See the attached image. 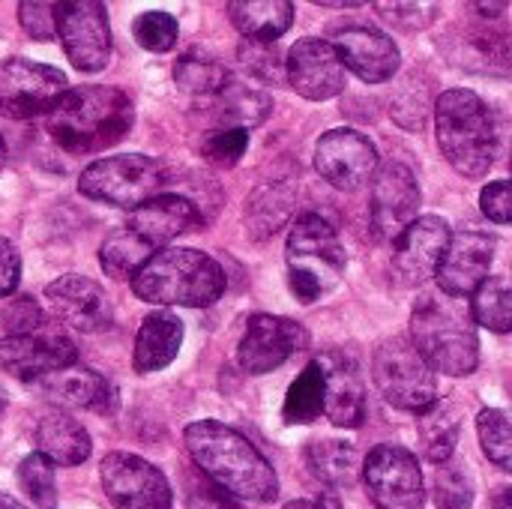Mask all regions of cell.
<instances>
[{
    "instance_id": "cell-27",
    "label": "cell",
    "mask_w": 512,
    "mask_h": 509,
    "mask_svg": "<svg viewBox=\"0 0 512 509\" xmlns=\"http://www.w3.org/2000/svg\"><path fill=\"white\" fill-rule=\"evenodd\" d=\"M447 54L459 69H468V72H483V75L510 72V42H507V33L501 30L465 27L459 36H450Z\"/></svg>"
},
{
    "instance_id": "cell-31",
    "label": "cell",
    "mask_w": 512,
    "mask_h": 509,
    "mask_svg": "<svg viewBox=\"0 0 512 509\" xmlns=\"http://www.w3.org/2000/svg\"><path fill=\"white\" fill-rule=\"evenodd\" d=\"M417 435H420L423 456L432 465H441V462L453 459V453H456V444H459V414L447 402L438 399L429 411L417 414Z\"/></svg>"
},
{
    "instance_id": "cell-45",
    "label": "cell",
    "mask_w": 512,
    "mask_h": 509,
    "mask_svg": "<svg viewBox=\"0 0 512 509\" xmlns=\"http://www.w3.org/2000/svg\"><path fill=\"white\" fill-rule=\"evenodd\" d=\"M18 21L27 30V36L48 42L54 39V3H39V0H24L18 3Z\"/></svg>"
},
{
    "instance_id": "cell-20",
    "label": "cell",
    "mask_w": 512,
    "mask_h": 509,
    "mask_svg": "<svg viewBox=\"0 0 512 509\" xmlns=\"http://www.w3.org/2000/svg\"><path fill=\"white\" fill-rule=\"evenodd\" d=\"M51 312L78 333H102L111 327L114 312L108 294L87 276L66 273L45 288Z\"/></svg>"
},
{
    "instance_id": "cell-10",
    "label": "cell",
    "mask_w": 512,
    "mask_h": 509,
    "mask_svg": "<svg viewBox=\"0 0 512 509\" xmlns=\"http://www.w3.org/2000/svg\"><path fill=\"white\" fill-rule=\"evenodd\" d=\"M69 81L60 69L48 63H36L27 57L0 60V114L27 120L39 114H51V108L63 99Z\"/></svg>"
},
{
    "instance_id": "cell-7",
    "label": "cell",
    "mask_w": 512,
    "mask_h": 509,
    "mask_svg": "<svg viewBox=\"0 0 512 509\" xmlns=\"http://www.w3.org/2000/svg\"><path fill=\"white\" fill-rule=\"evenodd\" d=\"M168 186L165 165L144 153H123L96 159L78 177V192L84 198L102 201L117 210H138L150 198L162 195Z\"/></svg>"
},
{
    "instance_id": "cell-53",
    "label": "cell",
    "mask_w": 512,
    "mask_h": 509,
    "mask_svg": "<svg viewBox=\"0 0 512 509\" xmlns=\"http://www.w3.org/2000/svg\"><path fill=\"white\" fill-rule=\"evenodd\" d=\"M3 162H6V144H3V138H0V171H3Z\"/></svg>"
},
{
    "instance_id": "cell-6",
    "label": "cell",
    "mask_w": 512,
    "mask_h": 509,
    "mask_svg": "<svg viewBox=\"0 0 512 509\" xmlns=\"http://www.w3.org/2000/svg\"><path fill=\"white\" fill-rule=\"evenodd\" d=\"M288 285L300 303H315L330 294L345 276L348 258L339 231L318 213H303L285 243Z\"/></svg>"
},
{
    "instance_id": "cell-49",
    "label": "cell",
    "mask_w": 512,
    "mask_h": 509,
    "mask_svg": "<svg viewBox=\"0 0 512 509\" xmlns=\"http://www.w3.org/2000/svg\"><path fill=\"white\" fill-rule=\"evenodd\" d=\"M474 9L483 12L486 18H498V15L507 12V3H474Z\"/></svg>"
},
{
    "instance_id": "cell-39",
    "label": "cell",
    "mask_w": 512,
    "mask_h": 509,
    "mask_svg": "<svg viewBox=\"0 0 512 509\" xmlns=\"http://www.w3.org/2000/svg\"><path fill=\"white\" fill-rule=\"evenodd\" d=\"M18 486L36 509H57V480L54 465L39 453H30L18 465Z\"/></svg>"
},
{
    "instance_id": "cell-21",
    "label": "cell",
    "mask_w": 512,
    "mask_h": 509,
    "mask_svg": "<svg viewBox=\"0 0 512 509\" xmlns=\"http://www.w3.org/2000/svg\"><path fill=\"white\" fill-rule=\"evenodd\" d=\"M345 69H351L366 84H384L399 72V45L372 27H345L330 42Z\"/></svg>"
},
{
    "instance_id": "cell-24",
    "label": "cell",
    "mask_w": 512,
    "mask_h": 509,
    "mask_svg": "<svg viewBox=\"0 0 512 509\" xmlns=\"http://www.w3.org/2000/svg\"><path fill=\"white\" fill-rule=\"evenodd\" d=\"M42 393L66 408H81L93 414H111L117 408V390L114 384L84 366H69L51 378L42 381Z\"/></svg>"
},
{
    "instance_id": "cell-1",
    "label": "cell",
    "mask_w": 512,
    "mask_h": 509,
    "mask_svg": "<svg viewBox=\"0 0 512 509\" xmlns=\"http://www.w3.org/2000/svg\"><path fill=\"white\" fill-rule=\"evenodd\" d=\"M183 444L201 477H207L225 495L252 504H270L279 498V477L273 465L237 429L219 420H198L186 426Z\"/></svg>"
},
{
    "instance_id": "cell-19",
    "label": "cell",
    "mask_w": 512,
    "mask_h": 509,
    "mask_svg": "<svg viewBox=\"0 0 512 509\" xmlns=\"http://www.w3.org/2000/svg\"><path fill=\"white\" fill-rule=\"evenodd\" d=\"M285 81L309 102L333 99L345 90V66L327 39H297L285 54Z\"/></svg>"
},
{
    "instance_id": "cell-2",
    "label": "cell",
    "mask_w": 512,
    "mask_h": 509,
    "mask_svg": "<svg viewBox=\"0 0 512 509\" xmlns=\"http://www.w3.org/2000/svg\"><path fill=\"white\" fill-rule=\"evenodd\" d=\"M135 123L132 99L120 87H72L48 114V132L57 147L72 156H87L114 147Z\"/></svg>"
},
{
    "instance_id": "cell-46",
    "label": "cell",
    "mask_w": 512,
    "mask_h": 509,
    "mask_svg": "<svg viewBox=\"0 0 512 509\" xmlns=\"http://www.w3.org/2000/svg\"><path fill=\"white\" fill-rule=\"evenodd\" d=\"M186 509H240L207 477H186Z\"/></svg>"
},
{
    "instance_id": "cell-4",
    "label": "cell",
    "mask_w": 512,
    "mask_h": 509,
    "mask_svg": "<svg viewBox=\"0 0 512 509\" xmlns=\"http://www.w3.org/2000/svg\"><path fill=\"white\" fill-rule=\"evenodd\" d=\"M132 294L156 306H213L225 294V270L216 258L186 246H165L129 279Z\"/></svg>"
},
{
    "instance_id": "cell-35",
    "label": "cell",
    "mask_w": 512,
    "mask_h": 509,
    "mask_svg": "<svg viewBox=\"0 0 512 509\" xmlns=\"http://www.w3.org/2000/svg\"><path fill=\"white\" fill-rule=\"evenodd\" d=\"M156 249L147 246L138 234H132L129 228H117L102 246H99V264L105 270V276L111 279H132L153 255Z\"/></svg>"
},
{
    "instance_id": "cell-18",
    "label": "cell",
    "mask_w": 512,
    "mask_h": 509,
    "mask_svg": "<svg viewBox=\"0 0 512 509\" xmlns=\"http://www.w3.org/2000/svg\"><path fill=\"white\" fill-rule=\"evenodd\" d=\"M306 345V330L282 315H252L237 345L240 369L249 375H267L285 366Z\"/></svg>"
},
{
    "instance_id": "cell-51",
    "label": "cell",
    "mask_w": 512,
    "mask_h": 509,
    "mask_svg": "<svg viewBox=\"0 0 512 509\" xmlns=\"http://www.w3.org/2000/svg\"><path fill=\"white\" fill-rule=\"evenodd\" d=\"M285 509H330V507H324V504H318V501H291V504H285Z\"/></svg>"
},
{
    "instance_id": "cell-8",
    "label": "cell",
    "mask_w": 512,
    "mask_h": 509,
    "mask_svg": "<svg viewBox=\"0 0 512 509\" xmlns=\"http://www.w3.org/2000/svg\"><path fill=\"white\" fill-rule=\"evenodd\" d=\"M372 378H375V387L381 390L384 402L399 411L423 414L438 402L435 372L429 369V363L420 357V351L405 336L384 339L375 348Z\"/></svg>"
},
{
    "instance_id": "cell-36",
    "label": "cell",
    "mask_w": 512,
    "mask_h": 509,
    "mask_svg": "<svg viewBox=\"0 0 512 509\" xmlns=\"http://www.w3.org/2000/svg\"><path fill=\"white\" fill-rule=\"evenodd\" d=\"M471 318L480 327H489L492 333H510L512 330V291L504 276H489L474 294Z\"/></svg>"
},
{
    "instance_id": "cell-34",
    "label": "cell",
    "mask_w": 512,
    "mask_h": 509,
    "mask_svg": "<svg viewBox=\"0 0 512 509\" xmlns=\"http://www.w3.org/2000/svg\"><path fill=\"white\" fill-rule=\"evenodd\" d=\"M294 207V192L285 183H267L261 186L249 201H246V225L252 228V237L264 240L270 234H276L288 213Z\"/></svg>"
},
{
    "instance_id": "cell-33",
    "label": "cell",
    "mask_w": 512,
    "mask_h": 509,
    "mask_svg": "<svg viewBox=\"0 0 512 509\" xmlns=\"http://www.w3.org/2000/svg\"><path fill=\"white\" fill-rule=\"evenodd\" d=\"M324 417V372L318 360H312L297 381L288 387L285 405H282V420L288 426H309Z\"/></svg>"
},
{
    "instance_id": "cell-44",
    "label": "cell",
    "mask_w": 512,
    "mask_h": 509,
    "mask_svg": "<svg viewBox=\"0 0 512 509\" xmlns=\"http://www.w3.org/2000/svg\"><path fill=\"white\" fill-rule=\"evenodd\" d=\"M375 12L393 30H402V33L426 30L438 18V6L435 3H375Z\"/></svg>"
},
{
    "instance_id": "cell-11",
    "label": "cell",
    "mask_w": 512,
    "mask_h": 509,
    "mask_svg": "<svg viewBox=\"0 0 512 509\" xmlns=\"http://www.w3.org/2000/svg\"><path fill=\"white\" fill-rule=\"evenodd\" d=\"M54 36H60L69 63L78 72H99L111 57L108 9L96 0L54 3Z\"/></svg>"
},
{
    "instance_id": "cell-3",
    "label": "cell",
    "mask_w": 512,
    "mask_h": 509,
    "mask_svg": "<svg viewBox=\"0 0 512 509\" xmlns=\"http://www.w3.org/2000/svg\"><path fill=\"white\" fill-rule=\"evenodd\" d=\"M411 345L432 372L468 378L480 363V339L465 300L441 291L423 294L411 312Z\"/></svg>"
},
{
    "instance_id": "cell-16",
    "label": "cell",
    "mask_w": 512,
    "mask_h": 509,
    "mask_svg": "<svg viewBox=\"0 0 512 509\" xmlns=\"http://www.w3.org/2000/svg\"><path fill=\"white\" fill-rule=\"evenodd\" d=\"M495 237L480 228H462L450 231L447 252L441 258V267L435 273L438 291L456 300L471 297L492 273L495 261Z\"/></svg>"
},
{
    "instance_id": "cell-15",
    "label": "cell",
    "mask_w": 512,
    "mask_h": 509,
    "mask_svg": "<svg viewBox=\"0 0 512 509\" xmlns=\"http://www.w3.org/2000/svg\"><path fill=\"white\" fill-rule=\"evenodd\" d=\"M315 171L339 192H357L378 171L375 144L357 129H330L315 144Z\"/></svg>"
},
{
    "instance_id": "cell-5",
    "label": "cell",
    "mask_w": 512,
    "mask_h": 509,
    "mask_svg": "<svg viewBox=\"0 0 512 509\" xmlns=\"http://www.w3.org/2000/svg\"><path fill=\"white\" fill-rule=\"evenodd\" d=\"M438 147L450 168L462 177L480 180L498 159V126L492 108L471 90H444L435 105Z\"/></svg>"
},
{
    "instance_id": "cell-47",
    "label": "cell",
    "mask_w": 512,
    "mask_h": 509,
    "mask_svg": "<svg viewBox=\"0 0 512 509\" xmlns=\"http://www.w3.org/2000/svg\"><path fill=\"white\" fill-rule=\"evenodd\" d=\"M480 207L486 213L489 222L495 225H507L512 219V198H510V183L507 180H495L480 192Z\"/></svg>"
},
{
    "instance_id": "cell-14",
    "label": "cell",
    "mask_w": 512,
    "mask_h": 509,
    "mask_svg": "<svg viewBox=\"0 0 512 509\" xmlns=\"http://www.w3.org/2000/svg\"><path fill=\"white\" fill-rule=\"evenodd\" d=\"M75 342L57 330H30L0 339V372L18 381H45L69 366H75Z\"/></svg>"
},
{
    "instance_id": "cell-41",
    "label": "cell",
    "mask_w": 512,
    "mask_h": 509,
    "mask_svg": "<svg viewBox=\"0 0 512 509\" xmlns=\"http://www.w3.org/2000/svg\"><path fill=\"white\" fill-rule=\"evenodd\" d=\"M237 60L252 78H258L264 84H282L285 81V60H282L276 42L243 39L237 45Z\"/></svg>"
},
{
    "instance_id": "cell-42",
    "label": "cell",
    "mask_w": 512,
    "mask_h": 509,
    "mask_svg": "<svg viewBox=\"0 0 512 509\" xmlns=\"http://www.w3.org/2000/svg\"><path fill=\"white\" fill-rule=\"evenodd\" d=\"M249 150L246 129H204L198 138V153L216 168H234Z\"/></svg>"
},
{
    "instance_id": "cell-25",
    "label": "cell",
    "mask_w": 512,
    "mask_h": 509,
    "mask_svg": "<svg viewBox=\"0 0 512 509\" xmlns=\"http://www.w3.org/2000/svg\"><path fill=\"white\" fill-rule=\"evenodd\" d=\"M183 345V321L171 309H153L135 336V357L132 366L138 375H153L171 366Z\"/></svg>"
},
{
    "instance_id": "cell-17",
    "label": "cell",
    "mask_w": 512,
    "mask_h": 509,
    "mask_svg": "<svg viewBox=\"0 0 512 509\" xmlns=\"http://www.w3.org/2000/svg\"><path fill=\"white\" fill-rule=\"evenodd\" d=\"M450 243V225L441 216H417L393 243V276L405 288H420L435 279Z\"/></svg>"
},
{
    "instance_id": "cell-22",
    "label": "cell",
    "mask_w": 512,
    "mask_h": 509,
    "mask_svg": "<svg viewBox=\"0 0 512 509\" xmlns=\"http://www.w3.org/2000/svg\"><path fill=\"white\" fill-rule=\"evenodd\" d=\"M201 225H204V216L192 198L177 195V192H162L150 198L147 204H141L138 210H132L126 228L159 252L180 234H189Z\"/></svg>"
},
{
    "instance_id": "cell-32",
    "label": "cell",
    "mask_w": 512,
    "mask_h": 509,
    "mask_svg": "<svg viewBox=\"0 0 512 509\" xmlns=\"http://www.w3.org/2000/svg\"><path fill=\"white\" fill-rule=\"evenodd\" d=\"M174 81H177L180 90H186L192 96H201V99H210L231 81V72L219 57H213L210 51L195 48V51H186L174 63Z\"/></svg>"
},
{
    "instance_id": "cell-29",
    "label": "cell",
    "mask_w": 512,
    "mask_h": 509,
    "mask_svg": "<svg viewBox=\"0 0 512 509\" xmlns=\"http://www.w3.org/2000/svg\"><path fill=\"white\" fill-rule=\"evenodd\" d=\"M231 24L258 42H276L294 24V3L288 0H234L228 3Z\"/></svg>"
},
{
    "instance_id": "cell-40",
    "label": "cell",
    "mask_w": 512,
    "mask_h": 509,
    "mask_svg": "<svg viewBox=\"0 0 512 509\" xmlns=\"http://www.w3.org/2000/svg\"><path fill=\"white\" fill-rule=\"evenodd\" d=\"M477 435H480V444H483V453L489 456V462H495L501 471H512V432L507 411H498V408L480 411Z\"/></svg>"
},
{
    "instance_id": "cell-12",
    "label": "cell",
    "mask_w": 512,
    "mask_h": 509,
    "mask_svg": "<svg viewBox=\"0 0 512 509\" xmlns=\"http://www.w3.org/2000/svg\"><path fill=\"white\" fill-rule=\"evenodd\" d=\"M420 183L414 171L402 162H384L378 165L372 177V195H369V222L372 234L381 243H396L399 234L417 219L420 210Z\"/></svg>"
},
{
    "instance_id": "cell-37",
    "label": "cell",
    "mask_w": 512,
    "mask_h": 509,
    "mask_svg": "<svg viewBox=\"0 0 512 509\" xmlns=\"http://www.w3.org/2000/svg\"><path fill=\"white\" fill-rule=\"evenodd\" d=\"M432 87H435V81L426 72H411L399 81V90L393 99V117L405 129H423L426 126V117L435 105Z\"/></svg>"
},
{
    "instance_id": "cell-48",
    "label": "cell",
    "mask_w": 512,
    "mask_h": 509,
    "mask_svg": "<svg viewBox=\"0 0 512 509\" xmlns=\"http://www.w3.org/2000/svg\"><path fill=\"white\" fill-rule=\"evenodd\" d=\"M21 282V255L15 243L0 237V297H9Z\"/></svg>"
},
{
    "instance_id": "cell-43",
    "label": "cell",
    "mask_w": 512,
    "mask_h": 509,
    "mask_svg": "<svg viewBox=\"0 0 512 509\" xmlns=\"http://www.w3.org/2000/svg\"><path fill=\"white\" fill-rule=\"evenodd\" d=\"M132 36L135 42L144 48V51H153V54H165L177 45V36H180V27H177V18L168 15V12H141L132 24Z\"/></svg>"
},
{
    "instance_id": "cell-52",
    "label": "cell",
    "mask_w": 512,
    "mask_h": 509,
    "mask_svg": "<svg viewBox=\"0 0 512 509\" xmlns=\"http://www.w3.org/2000/svg\"><path fill=\"white\" fill-rule=\"evenodd\" d=\"M0 509H27V507H21L15 498H9V495H0Z\"/></svg>"
},
{
    "instance_id": "cell-23",
    "label": "cell",
    "mask_w": 512,
    "mask_h": 509,
    "mask_svg": "<svg viewBox=\"0 0 512 509\" xmlns=\"http://www.w3.org/2000/svg\"><path fill=\"white\" fill-rule=\"evenodd\" d=\"M324 372V417L336 429H357L366 420V384L357 363L345 354L318 357Z\"/></svg>"
},
{
    "instance_id": "cell-38",
    "label": "cell",
    "mask_w": 512,
    "mask_h": 509,
    "mask_svg": "<svg viewBox=\"0 0 512 509\" xmlns=\"http://www.w3.org/2000/svg\"><path fill=\"white\" fill-rule=\"evenodd\" d=\"M432 498L438 509H471L474 507V480L468 468L456 459L438 465L432 480Z\"/></svg>"
},
{
    "instance_id": "cell-30",
    "label": "cell",
    "mask_w": 512,
    "mask_h": 509,
    "mask_svg": "<svg viewBox=\"0 0 512 509\" xmlns=\"http://www.w3.org/2000/svg\"><path fill=\"white\" fill-rule=\"evenodd\" d=\"M306 462H309V471L324 486H333V489H351L360 477V456L354 444L339 441V438H324V441L309 444Z\"/></svg>"
},
{
    "instance_id": "cell-9",
    "label": "cell",
    "mask_w": 512,
    "mask_h": 509,
    "mask_svg": "<svg viewBox=\"0 0 512 509\" xmlns=\"http://www.w3.org/2000/svg\"><path fill=\"white\" fill-rule=\"evenodd\" d=\"M360 471L375 509H423L426 504L423 471L411 450L399 444H378Z\"/></svg>"
},
{
    "instance_id": "cell-50",
    "label": "cell",
    "mask_w": 512,
    "mask_h": 509,
    "mask_svg": "<svg viewBox=\"0 0 512 509\" xmlns=\"http://www.w3.org/2000/svg\"><path fill=\"white\" fill-rule=\"evenodd\" d=\"M492 507H495V509H512V489H510V486L498 489V495H495Z\"/></svg>"
},
{
    "instance_id": "cell-13",
    "label": "cell",
    "mask_w": 512,
    "mask_h": 509,
    "mask_svg": "<svg viewBox=\"0 0 512 509\" xmlns=\"http://www.w3.org/2000/svg\"><path fill=\"white\" fill-rule=\"evenodd\" d=\"M99 480L117 509H171L174 504L165 474L132 453H108L99 465Z\"/></svg>"
},
{
    "instance_id": "cell-28",
    "label": "cell",
    "mask_w": 512,
    "mask_h": 509,
    "mask_svg": "<svg viewBox=\"0 0 512 509\" xmlns=\"http://www.w3.org/2000/svg\"><path fill=\"white\" fill-rule=\"evenodd\" d=\"M36 447H39V456L48 459L51 465H63V468H75L81 462L90 459L93 453V441L87 435V429L69 417V414H45L39 423H36Z\"/></svg>"
},
{
    "instance_id": "cell-26",
    "label": "cell",
    "mask_w": 512,
    "mask_h": 509,
    "mask_svg": "<svg viewBox=\"0 0 512 509\" xmlns=\"http://www.w3.org/2000/svg\"><path fill=\"white\" fill-rule=\"evenodd\" d=\"M273 111V102L264 90H255L240 81H228L216 96L204 99V114L210 117V129H252L261 126Z\"/></svg>"
}]
</instances>
